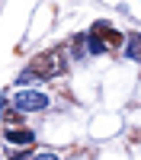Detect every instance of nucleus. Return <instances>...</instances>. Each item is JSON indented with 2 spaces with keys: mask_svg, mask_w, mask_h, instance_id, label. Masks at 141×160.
<instances>
[{
  "mask_svg": "<svg viewBox=\"0 0 141 160\" xmlns=\"http://www.w3.org/2000/svg\"><path fill=\"white\" fill-rule=\"evenodd\" d=\"M0 122H3V125H7V131H10L13 125H23V115H19L16 109L10 112V109H7V102H3V106H0Z\"/></svg>",
  "mask_w": 141,
  "mask_h": 160,
  "instance_id": "423d86ee",
  "label": "nucleus"
},
{
  "mask_svg": "<svg viewBox=\"0 0 141 160\" xmlns=\"http://www.w3.org/2000/svg\"><path fill=\"white\" fill-rule=\"evenodd\" d=\"M3 135H7L10 144H32L35 141V135H32L29 128H10V131H3Z\"/></svg>",
  "mask_w": 141,
  "mask_h": 160,
  "instance_id": "20e7f679",
  "label": "nucleus"
},
{
  "mask_svg": "<svg viewBox=\"0 0 141 160\" xmlns=\"http://www.w3.org/2000/svg\"><path fill=\"white\" fill-rule=\"evenodd\" d=\"M74 58H83V45H87V35H74Z\"/></svg>",
  "mask_w": 141,
  "mask_h": 160,
  "instance_id": "0eeeda50",
  "label": "nucleus"
},
{
  "mask_svg": "<svg viewBox=\"0 0 141 160\" xmlns=\"http://www.w3.org/2000/svg\"><path fill=\"white\" fill-rule=\"evenodd\" d=\"M90 35H96L103 45H122V32H115L109 22H93V29H90Z\"/></svg>",
  "mask_w": 141,
  "mask_h": 160,
  "instance_id": "7ed1b4c3",
  "label": "nucleus"
},
{
  "mask_svg": "<svg viewBox=\"0 0 141 160\" xmlns=\"http://www.w3.org/2000/svg\"><path fill=\"white\" fill-rule=\"evenodd\" d=\"M10 106L23 115V112H42V109H48L51 99L45 96V93H38V90H19L16 96L10 99Z\"/></svg>",
  "mask_w": 141,
  "mask_h": 160,
  "instance_id": "f03ea898",
  "label": "nucleus"
},
{
  "mask_svg": "<svg viewBox=\"0 0 141 160\" xmlns=\"http://www.w3.org/2000/svg\"><path fill=\"white\" fill-rule=\"evenodd\" d=\"M26 71H29L35 80H45V77H61V74H64V55H61L58 48H55V51H45V55H38V58L29 64V68H26Z\"/></svg>",
  "mask_w": 141,
  "mask_h": 160,
  "instance_id": "f257e3e1",
  "label": "nucleus"
},
{
  "mask_svg": "<svg viewBox=\"0 0 141 160\" xmlns=\"http://www.w3.org/2000/svg\"><path fill=\"white\" fill-rule=\"evenodd\" d=\"M125 55L132 61H141V32H132L125 38Z\"/></svg>",
  "mask_w": 141,
  "mask_h": 160,
  "instance_id": "39448f33",
  "label": "nucleus"
},
{
  "mask_svg": "<svg viewBox=\"0 0 141 160\" xmlns=\"http://www.w3.org/2000/svg\"><path fill=\"white\" fill-rule=\"evenodd\" d=\"M32 160H58V154H51V151H42V154H35Z\"/></svg>",
  "mask_w": 141,
  "mask_h": 160,
  "instance_id": "6e6552de",
  "label": "nucleus"
}]
</instances>
